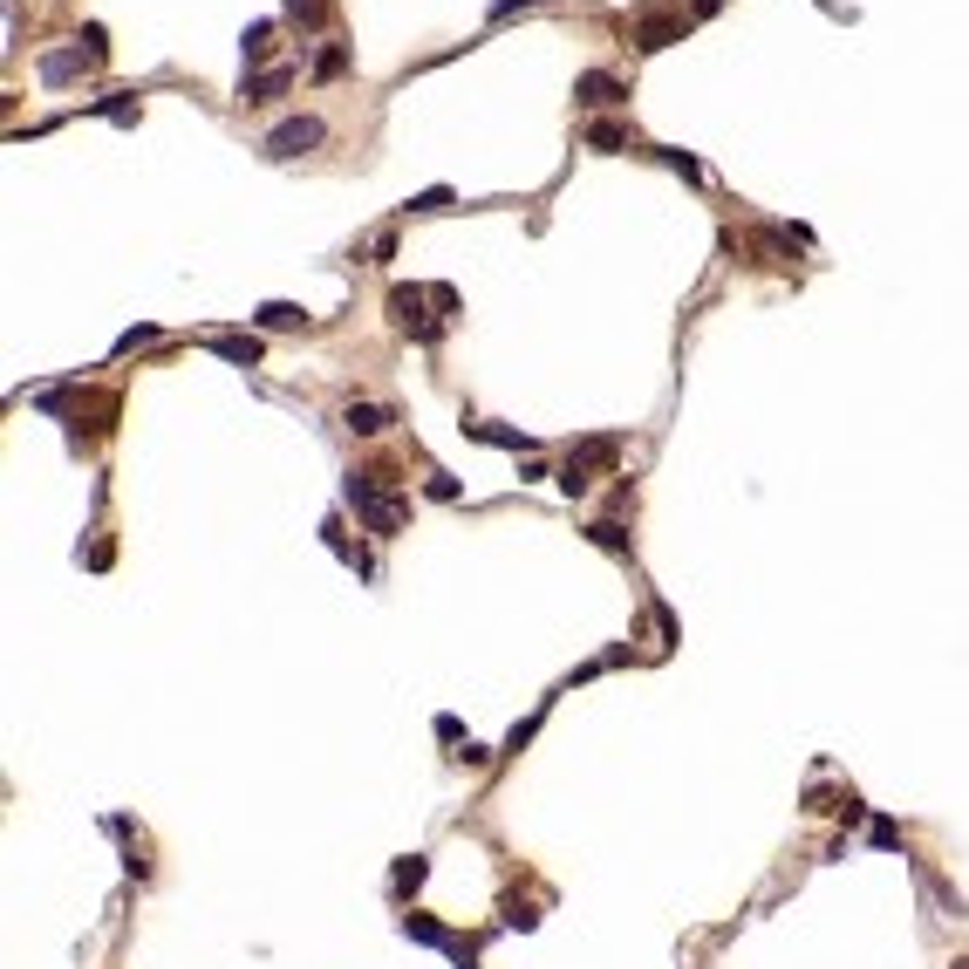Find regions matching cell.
<instances>
[{
	"label": "cell",
	"instance_id": "1",
	"mask_svg": "<svg viewBox=\"0 0 969 969\" xmlns=\"http://www.w3.org/2000/svg\"><path fill=\"white\" fill-rule=\"evenodd\" d=\"M342 499L355 505V519H362L376 540H396V533H403V519H410V505L396 499L376 471H349V478H342Z\"/></svg>",
	"mask_w": 969,
	"mask_h": 969
},
{
	"label": "cell",
	"instance_id": "2",
	"mask_svg": "<svg viewBox=\"0 0 969 969\" xmlns=\"http://www.w3.org/2000/svg\"><path fill=\"white\" fill-rule=\"evenodd\" d=\"M389 321H396V335H410V342H437L444 335V314H430V287H389Z\"/></svg>",
	"mask_w": 969,
	"mask_h": 969
},
{
	"label": "cell",
	"instance_id": "3",
	"mask_svg": "<svg viewBox=\"0 0 969 969\" xmlns=\"http://www.w3.org/2000/svg\"><path fill=\"white\" fill-rule=\"evenodd\" d=\"M321 137H328V123H321V117H287V123H273V130H267L260 151H267L273 164H294V157L321 151Z\"/></svg>",
	"mask_w": 969,
	"mask_h": 969
},
{
	"label": "cell",
	"instance_id": "4",
	"mask_svg": "<svg viewBox=\"0 0 969 969\" xmlns=\"http://www.w3.org/2000/svg\"><path fill=\"white\" fill-rule=\"evenodd\" d=\"M574 103H581V110H615V103H628V89H621L615 76H601V69H587V76L574 82Z\"/></svg>",
	"mask_w": 969,
	"mask_h": 969
},
{
	"label": "cell",
	"instance_id": "5",
	"mask_svg": "<svg viewBox=\"0 0 969 969\" xmlns=\"http://www.w3.org/2000/svg\"><path fill=\"white\" fill-rule=\"evenodd\" d=\"M89 62H96V55H89L82 41H76V48H55V55H41V82H48V89H62V82H76Z\"/></svg>",
	"mask_w": 969,
	"mask_h": 969
},
{
	"label": "cell",
	"instance_id": "6",
	"mask_svg": "<svg viewBox=\"0 0 969 969\" xmlns=\"http://www.w3.org/2000/svg\"><path fill=\"white\" fill-rule=\"evenodd\" d=\"M396 929L410 935V942H424V949H451V935H458V929H444L437 915H424V908H410V915H396Z\"/></svg>",
	"mask_w": 969,
	"mask_h": 969
},
{
	"label": "cell",
	"instance_id": "7",
	"mask_svg": "<svg viewBox=\"0 0 969 969\" xmlns=\"http://www.w3.org/2000/svg\"><path fill=\"white\" fill-rule=\"evenodd\" d=\"M676 35H683V14H642V28H635V48H642V55H656V48H669Z\"/></svg>",
	"mask_w": 969,
	"mask_h": 969
},
{
	"label": "cell",
	"instance_id": "8",
	"mask_svg": "<svg viewBox=\"0 0 969 969\" xmlns=\"http://www.w3.org/2000/svg\"><path fill=\"white\" fill-rule=\"evenodd\" d=\"M294 89V69H267V76H246L239 82V103H280Z\"/></svg>",
	"mask_w": 969,
	"mask_h": 969
},
{
	"label": "cell",
	"instance_id": "9",
	"mask_svg": "<svg viewBox=\"0 0 969 969\" xmlns=\"http://www.w3.org/2000/svg\"><path fill=\"white\" fill-rule=\"evenodd\" d=\"M253 328H267V335H294V328H308V308H294V301H267V308L253 314Z\"/></svg>",
	"mask_w": 969,
	"mask_h": 969
},
{
	"label": "cell",
	"instance_id": "10",
	"mask_svg": "<svg viewBox=\"0 0 969 969\" xmlns=\"http://www.w3.org/2000/svg\"><path fill=\"white\" fill-rule=\"evenodd\" d=\"M389 424H396V417H389L383 403H349V410H342V430H355V437H383Z\"/></svg>",
	"mask_w": 969,
	"mask_h": 969
},
{
	"label": "cell",
	"instance_id": "11",
	"mask_svg": "<svg viewBox=\"0 0 969 969\" xmlns=\"http://www.w3.org/2000/svg\"><path fill=\"white\" fill-rule=\"evenodd\" d=\"M567 458H574V465H587V471H608L621 458V437H581Z\"/></svg>",
	"mask_w": 969,
	"mask_h": 969
},
{
	"label": "cell",
	"instance_id": "12",
	"mask_svg": "<svg viewBox=\"0 0 969 969\" xmlns=\"http://www.w3.org/2000/svg\"><path fill=\"white\" fill-rule=\"evenodd\" d=\"M205 342H212V349L226 355V362H239V369H260V335H205Z\"/></svg>",
	"mask_w": 969,
	"mask_h": 969
},
{
	"label": "cell",
	"instance_id": "13",
	"mask_svg": "<svg viewBox=\"0 0 969 969\" xmlns=\"http://www.w3.org/2000/svg\"><path fill=\"white\" fill-rule=\"evenodd\" d=\"M915 874H922V888L935 894V908H942L949 922H969V901H963V894H956V888H949V881H942L935 867H915Z\"/></svg>",
	"mask_w": 969,
	"mask_h": 969
},
{
	"label": "cell",
	"instance_id": "14",
	"mask_svg": "<svg viewBox=\"0 0 969 969\" xmlns=\"http://www.w3.org/2000/svg\"><path fill=\"white\" fill-rule=\"evenodd\" d=\"M424 881H430V853H403V860L389 867V888L396 894H417Z\"/></svg>",
	"mask_w": 969,
	"mask_h": 969
},
{
	"label": "cell",
	"instance_id": "15",
	"mask_svg": "<svg viewBox=\"0 0 969 969\" xmlns=\"http://www.w3.org/2000/svg\"><path fill=\"white\" fill-rule=\"evenodd\" d=\"M465 437H485V444H505V451H533V437L512 424H465Z\"/></svg>",
	"mask_w": 969,
	"mask_h": 969
},
{
	"label": "cell",
	"instance_id": "16",
	"mask_svg": "<svg viewBox=\"0 0 969 969\" xmlns=\"http://www.w3.org/2000/svg\"><path fill=\"white\" fill-rule=\"evenodd\" d=\"M499 929H540V908H533V901H519V894H505V908H499Z\"/></svg>",
	"mask_w": 969,
	"mask_h": 969
},
{
	"label": "cell",
	"instance_id": "17",
	"mask_svg": "<svg viewBox=\"0 0 969 969\" xmlns=\"http://www.w3.org/2000/svg\"><path fill=\"white\" fill-rule=\"evenodd\" d=\"M553 485H560V492H567V499H587V492H594V471H587V465H574V458H567V465H560V478H553Z\"/></svg>",
	"mask_w": 969,
	"mask_h": 969
},
{
	"label": "cell",
	"instance_id": "18",
	"mask_svg": "<svg viewBox=\"0 0 969 969\" xmlns=\"http://www.w3.org/2000/svg\"><path fill=\"white\" fill-rule=\"evenodd\" d=\"M621 144H628V130H621V123H587V151H621Z\"/></svg>",
	"mask_w": 969,
	"mask_h": 969
},
{
	"label": "cell",
	"instance_id": "19",
	"mask_svg": "<svg viewBox=\"0 0 969 969\" xmlns=\"http://www.w3.org/2000/svg\"><path fill=\"white\" fill-rule=\"evenodd\" d=\"M587 540L601 546V553H628V533H621L615 519H594V526H587Z\"/></svg>",
	"mask_w": 969,
	"mask_h": 969
},
{
	"label": "cell",
	"instance_id": "20",
	"mask_svg": "<svg viewBox=\"0 0 969 969\" xmlns=\"http://www.w3.org/2000/svg\"><path fill=\"white\" fill-rule=\"evenodd\" d=\"M540 717H546V710H533L526 724H512V737H505V744H499V758H519V751L533 744V731H540Z\"/></svg>",
	"mask_w": 969,
	"mask_h": 969
},
{
	"label": "cell",
	"instance_id": "21",
	"mask_svg": "<svg viewBox=\"0 0 969 969\" xmlns=\"http://www.w3.org/2000/svg\"><path fill=\"white\" fill-rule=\"evenodd\" d=\"M267 41H273V21H253V28H246V41H239V55H246V69H253V62L267 55Z\"/></svg>",
	"mask_w": 969,
	"mask_h": 969
},
{
	"label": "cell",
	"instance_id": "22",
	"mask_svg": "<svg viewBox=\"0 0 969 969\" xmlns=\"http://www.w3.org/2000/svg\"><path fill=\"white\" fill-rule=\"evenodd\" d=\"M321 14H328V0H287V21L294 28H321Z\"/></svg>",
	"mask_w": 969,
	"mask_h": 969
},
{
	"label": "cell",
	"instance_id": "23",
	"mask_svg": "<svg viewBox=\"0 0 969 969\" xmlns=\"http://www.w3.org/2000/svg\"><path fill=\"white\" fill-rule=\"evenodd\" d=\"M867 847L894 853V847H901V826H894V819H867Z\"/></svg>",
	"mask_w": 969,
	"mask_h": 969
},
{
	"label": "cell",
	"instance_id": "24",
	"mask_svg": "<svg viewBox=\"0 0 969 969\" xmlns=\"http://www.w3.org/2000/svg\"><path fill=\"white\" fill-rule=\"evenodd\" d=\"M833 813H840V826H867V799H860V792H853V785H847Z\"/></svg>",
	"mask_w": 969,
	"mask_h": 969
},
{
	"label": "cell",
	"instance_id": "25",
	"mask_svg": "<svg viewBox=\"0 0 969 969\" xmlns=\"http://www.w3.org/2000/svg\"><path fill=\"white\" fill-rule=\"evenodd\" d=\"M656 157H662V164H669V171H683L690 185H697V178H703V164H697V157H690V151H656Z\"/></svg>",
	"mask_w": 969,
	"mask_h": 969
},
{
	"label": "cell",
	"instance_id": "26",
	"mask_svg": "<svg viewBox=\"0 0 969 969\" xmlns=\"http://www.w3.org/2000/svg\"><path fill=\"white\" fill-rule=\"evenodd\" d=\"M444 205H451V192H444V185H430V192H417L403 212H444Z\"/></svg>",
	"mask_w": 969,
	"mask_h": 969
},
{
	"label": "cell",
	"instance_id": "27",
	"mask_svg": "<svg viewBox=\"0 0 969 969\" xmlns=\"http://www.w3.org/2000/svg\"><path fill=\"white\" fill-rule=\"evenodd\" d=\"M444 956H451L458 969H478V942H471V935H451V949H444Z\"/></svg>",
	"mask_w": 969,
	"mask_h": 969
},
{
	"label": "cell",
	"instance_id": "28",
	"mask_svg": "<svg viewBox=\"0 0 969 969\" xmlns=\"http://www.w3.org/2000/svg\"><path fill=\"white\" fill-rule=\"evenodd\" d=\"M349 69V48H321V62H314V76L328 82V76H342Z\"/></svg>",
	"mask_w": 969,
	"mask_h": 969
},
{
	"label": "cell",
	"instance_id": "29",
	"mask_svg": "<svg viewBox=\"0 0 969 969\" xmlns=\"http://www.w3.org/2000/svg\"><path fill=\"white\" fill-rule=\"evenodd\" d=\"M451 758H458V765H471V772H485L499 751H485V744H471V737H465V751H451Z\"/></svg>",
	"mask_w": 969,
	"mask_h": 969
},
{
	"label": "cell",
	"instance_id": "30",
	"mask_svg": "<svg viewBox=\"0 0 969 969\" xmlns=\"http://www.w3.org/2000/svg\"><path fill=\"white\" fill-rule=\"evenodd\" d=\"M424 492H430V499H444V505H451V499H458V478H444V471H430V485H424Z\"/></svg>",
	"mask_w": 969,
	"mask_h": 969
},
{
	"label": "cell",
	"instance_id": "31",
	"mask_svg": "<svg viewBox=\"0 0 969 969\" xmlns=\"http://www.w3.org/2000/svg\"><path fill=\"white\" fill-rule=\"evenodd\" d=\"M82 48H89V55H96V62H103V55H110V35H103V28H96V21H89V28H82Z\"/></svg>",
	"mask_w": 969,
	"mask_h": 969
},
{
	"label": "cell",
	"instance_id": "32",
	"mask_svg": "<svg viewBox=\"0 0 969 969\" xmlns=\"http://www.w3.org/2000/svg\"><path fill=\"white\" fill-rule=\"evenodd\" d=\"M519 7H540V0H492V21H505V14H519Z\"/></svg>",
	"mask_w": 969,
	"mask_h": 969
},
{
	"label": "cell",
	"instance_id": "33",
	"mask_svg": "<svg viewBox=\"0 0 969 969\" xmlns=\"http://www.w3.org/2000/svg\"><path fill=\"white\" fill-rule=\"evenodd\" d=\"M949 969H969V956H956V963H949Z\"/></svg>",
	"mask_w": 969,
	"mask_h": 969
}]
</instances>
